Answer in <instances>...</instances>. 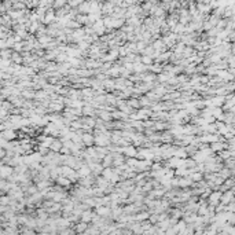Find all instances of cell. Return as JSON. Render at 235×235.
Wrapping results in <instances>:
<instances>
[{"label": "cell", "mask_w": 235, "mask_h": 235, "mask_svg": "<svg viewBox=\"0 0 235 235\" xmlns=\"http://www.w3.org/2000/svg\"><path fill=\"white\" fill-rule=\"evenodd\" d=\"M209 205H213L216 206L219 202H220V197H221V191H213V193L209 194Z\"/></svg>", "instance_id": "obj_1"}, {"label": "cell", "mask_w": 235, "mask_h": 235, "mask_svg": "<svg viewBox=\"0 0 235 235\" xmlns=\"http://www.w3.org/2000/svg\"><path fill=\"white\" fill-rule=\"evenodd\" d=\"M121 153H122V154H125V157H136V154H137L136 147L129 146V144H128V146H125V147H122Z\"/></svg>", "instance_id": "obj_2"}, {"label": "cell", "mask_w": 235, "mask_h": 235, "mask_svg": "<svg viewBox=\"0 0 235 235\" xmlns=\"http://www.w3.org/2000/svg\"><path fill=\"white\" fill-rule=\"evenodd\" d=\"M110 208H107V206H102V205H98L96 206V213H98V216H101V217H107L109 214H110Z\"/></svg>", "instance_id": "obj_3"}, {"label": "cell", "mask_w": 235, "mask_h": 235, "mask_svg": "<svg viewBox=\"0 0 235 235\" xmlns=\"http://www.w3.org/2000/svg\"><path fill=\"white\" fill-rule=\"evenodd\" d=\"M81 142L84 143V146H92V143H94V135H91V134H84V132H83V135H81Z\"/></svg>", "instance_id": "obj_4"}, {"label": "cell", "mask_w": 235, "mask_h": 235, "mask_svg": "<svg viewBox=\"0 0 235 235\" xmlns=\"http://www.w3.org/2000/svg\"><path fill=\"white\" fill-rule=\"evenodd\" d=\"M62 146H63V144H62L61 140H55V139H54L52 143L50 144V149L52 150L54 153H59V150H61V147H62Z\"/></svg>", "instance_id": "obj_5"}, {"label": "cell", "mask_w": 235, "mask_h": 235, "mask_svg": "<svg viewBox=\"0 0 235 235\" xmlns=\"http://www.w3.org/2000/svg\"><path fill=\"white\" fill-rule=\"evenodd\" d=\"M92 217H94V213H91L89 210H87V212H81V214H80L81 221H85V223H89V221L92 220Z\"/></svg>", "instance_id": "obj_6"}, {"label": "cell", "mask_w": 235, "mask_h": 235, "mask_svg": "<svg viewBox=\"0 0 235 235\" xmlns=\"http://www.w3.org/2000/svg\"><path fill=\"white\" fill-rule=\"evenodd\" d=\"M87 228H88V223H85V221H80V223L74 224V232L87 231Z\"/></svg>", "instance_id": "obj_7"}, {"label": "cell", "mask_w": 235, "mask_h": 235, "mask_svg": "<svg viewBox=\"0 0 235 235\" xmlns=\"http://www.w3.org/2000/svg\"><path fill=\"white\" fill-rule=\"evenodd\" d=\"M150 213H147V212H143V213L140 214H135V220L137 221H142V220H146V219H149Z\"/></svg>", "instance_id": "obj_8"}, {"label": "cell", "mask_w": 235, "mask_h": 235, "mask_svg": "<svg viewBox=\"0 0 235 235\" xmlns=\"http://www.w3.org/2000/svg\"><path fill=\"white\" fill-rule=\"evenodd\" d=\"M99 116H101V118L104 120V121H110V120L113 118V117H111V113H107V111H101Z\"/></svg>", "instance_id": "obj_9"}, {"label": "cell", "mask_w": 235, "mask_h": 235, "mask_svg": "<svg viewBox=\"0 0 235 235\" xmlns=\"http://www.w3.org/2000/svg\"><path fill=\"white\" fill-rule=\"evenodd\" d=\"M140 62L143 63V65H153V63H154V61L151 59V57H143L142 59H140Z\"/></svg>", "instance_id": "obj_10"}, {"label": "cell", "mask_w": 235, "mask_h": 235, "mask_svg": "<svg viewBox=\"0 0 235 235\" xmlns=\"http://www.w3.org/2000/svg\"><path fill=\"white\" fill-rule=\"evenodd\" d=\"M128 106L129 107H140V103H139V99H136V101H135V99H132V101H129L128 102Z\"/></svg>", "instance_id": "obj_11"}]
</instances>
